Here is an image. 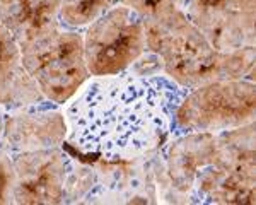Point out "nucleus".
I'll return each mask as SVG.
<instances>
[{"mask_svg": "<svg viewBox=\"0 0 256 205\" xmlns=\"http://www.w3.org/2000/svg\"><path fill=\"white\" fill-rule=\"evenodd\" d=\"M186 91L168 76L125 70L89 77L65 102V144L104 162L144 158L174 132V113Z\"/></svg>", "mask_w": 256, "mask_h": 205, "instance_id": "f257e3e1", "label": "nucleus"}, {"mask_svg": "<svg viewBox=\"0 0 256 205\" xmlns=\"http://www.w3.org/2000/svg\"><path fill=\"white\" fill-rule=\"evenodd\" d=\"M146 48L160 62L164 76L184 89L220 79H253L254 74V46L216 50L181 6L147 16Z\"/></svg>", "mask_w": 256, "mask_h": 205, "instance_id": "f03ea898", "label": "nucleus"}, {"mask_svg": "<svg viewBox=\"0 0 256 205\" xmlns=\"http://www.w3.org/2000/svg\"><path fill=\"white\" fill-rule=\"evenodd\" d=\"M19 46L26 72L44 100L56 106L72 100L90 77L86 67L82 34L77 30L60 26Z\"/></svg>", "mask_w": 256, "mask_h": 205, "instance_id": "7ed1b4c3", "label": "nucleus"}, {"mask_svg": "<svg viewBox=\"0 0 256 205\" xmlns=\"http://www.w3.org/2000/svg\"><path fill=\"white\" fill-rule=\"evenodd\" d=\"M253 79H220L188 89L174 113L180 134H222L254 123Z\"/></svg>", "mask_w": 256, "mask_h": 205, "instance_id": "20e7f679", "label": "nucleus"}, {"mask_svg": "<svg viewBox=\"0 0 256 205\" xmlns=\"http://www.w3.org/2000/svg\"><path fill=\"white\" fill-rule=\"evenodd\" d=\"M82 44L90 77L130 70L147 52L146 18L118 2L84 28Z\"/></svg>", "mask_w": 256, "mask_h": 205, "instance_id": "39448f33", "label": "nucleus"}, {"mask_svg": "<svg viewBox=\"0 0 256 205\" xmlns=\"http://www.w3.org/2000/svg\"><path fill=\"white\" fill-rule=\"evenodd\" d=\"M14 183L12 204H62L67 186V156L60 147L26 150L10 156Z\"/></svg>", "mask_w": 256, "mask_h": 205, "instance_id": "423d86ee", "label": "nucleus"}, {"mask_svg": "<svg viewBox=\"0 0 256 205\" xmlns=\"http://www.w3.org/2000/svg\"><path fill=\"white\" fill-rule=\"evenodd\" d=\"M184 10L216 50L254 46V0H188Z\"/></svg>", "mask_w": 256, "mask_h": 205, "instance_id": "0eeeda50", "label": "nucleus"}, {"mask_svg": "<svg viewBox=\"0 0 256 205\" xmlns=\"http://www.w3.org/2000/svg\"><path fill=\"white\" fill-rule=\"evenodd\" d=\"M30 104L7 116L4 125V140L12 152L60 147L67 138L65 114L56 110Z\"/></svg>", "mask_w": 256, "mask_h": 205, "instance_id": "6e6552de", "label": "nucleus"}, {"mask_svg": "<svg viewBox=\"0 0 256 205\" xmlns=\"http://www.w3.org/2000/svg\"><path fill=\"white\" fill-rule=\"evenodd\" d=\"M217 158V134H181L176 140L169 142L166 158L168 174L172 186L183 194H192L202 173L212 166Z\"/></svg>", "mask_w": 256, "mask_h": 205, "instance_id": "1a4fd4ad", "label": "nucleus"}, {"mask_svg": "<svg viewBox=\"0 0 256 205\" xmlns=\"http://www.w3.org/2000/svg\"><path fill=\"white\" fill-rule=\"evenodd\" d=\"M46 102L22 65L20 46L0 20V104L18 110Z\"/></svg>", "mask_w": 256, "mask_h": 205, "instance_id": "9d476101", "label": "nucleus"}, {"mask_svg": "<svg viewBox=\"0 0 256 205\" xmlns=\"http://www.w3.org/2000/svg\"><path fill=\"white\" fill-rule=\"evenodd\" d=\"M60 0H0V20L19 44L60 28Z\"/></svg>", "mask_w": 256, "mask_h": 205, "instance_id": "9b49d317", "label": "nucleus"}, {"mask_svg": "<svg viewBox=\"0 0 256 205\" xmlns=\"http://www.w3.org/2000/svg\"><path fill=\"white\" fill-rule=\"evenodd\" d=\"M118 4V0H60L58 20L65 30H80Z\"/></svg>", "mask_w": 256, "mask_h": 205, "instance_id": "f8f14e48", "label": "nucleus"}, {"mask_svg": "<svg viewBox=\"0 0 256 205\" xmlns=\"http://www.w3.org/2000/svg\"><path fill=\"white\" fill-rule=\"evenodd\" d=\"M120 4H125V6H130L132 9H135L137 12L147 18V16H152L156 12L166 9L169 6H186L188 0H118Z\"/></svg>", "mask_w": 256, "mask_h": 205, "instance_id": "ddd939ff", "label": "nucleus"}, {"mask_svg": "<svg viewBox=\"0 0 256 205\" xmlns=\"http://www.w3.org/2000/svg\"><path fill=\"white\" fill-rule=\"evenodd\" d=\"M12 183H14L12 159L0 150V204H12Z\"/></svg>", "mask_w": 256, "mask_h": 205, "instance_id": "4468645a", "label": "nucleus"}]
</instances>
